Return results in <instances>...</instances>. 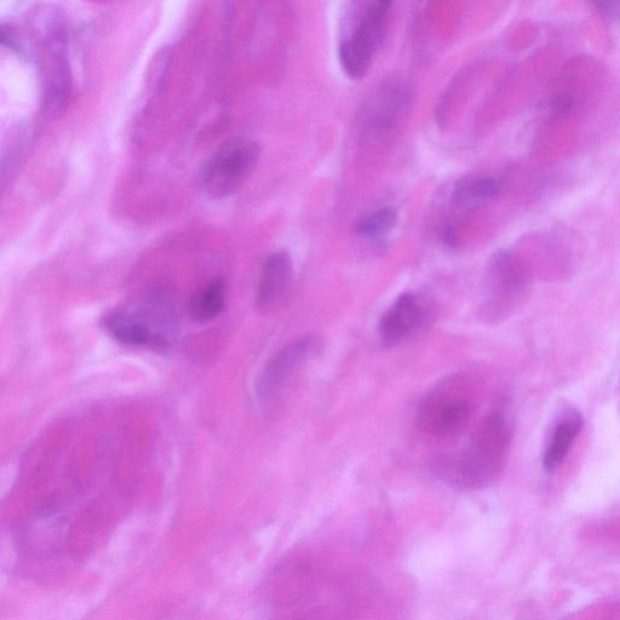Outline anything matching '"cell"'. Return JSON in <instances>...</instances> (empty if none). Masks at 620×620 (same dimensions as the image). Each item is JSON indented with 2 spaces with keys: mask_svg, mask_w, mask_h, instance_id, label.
I'll use <instances>...</instances> for the list:
<instances>
[{
  "mask_svg": "<svg viewBox=\"0 0 620 620\" xmlns=\"http://www.w3.org/2000/svg\"><path fill=\"white\" fill-rule=\"evenodd\" d=\"M509 446V430L501 411L482 419L459 461V476L465 485L489 484L503 468Z\"/></svg>",
  "mask_w": 620,
  "mask_h": 620,
  "instance_id": "obj_1",
  "label": "cell"
},
{
  "mask_svg": "<svg viewBox=\"0 0 620 620\" xmlns=\"http://www.w3.org/2000/svg\"><path fill=\"white\" fill-rule=\"evenodd\" d=\"M261 147L248 137L223 142L200 172V186L210 198L223 199L239 191L260 160Z\"/></svg>",
  "mask_w": 620,
  "mask_h": 620,
  "instance_id": "obj_2",
  "label": "cell"
},
{
  "mask_svg": "<svg viewBox=\"0 0 620 620\" xmlns=\"http://www.w3.org/2000/svg\"><path fill=\"white\" fill-rule=\"evenodd\" d=\"M392 4L393 0H373L352 34L343 39L338 60L348 77L360 79L370 70L386 34Z\"/></svg>",
  "mask_w": 620,
  "mask_h": 620,
  "instance_id": "obj_3",
  "label": "cell"
},
{
  "mask_svg": "<svg viewBox=\"0 0 620 620\" xmlns=\"http://www.w3.org/2000/svg\"><path fill=\"white\" fill-rule=\"evenodd\" d=\"M43 42L51 67L45 85L44 111L48 117H60L70 105L72 72L68 59V31L60 11H50L43 26Z\"/></svg>",
  "mask_w": 620,
  "mask_h": 620,
  "instance_id": "obj_4",
  "label": "cell"
},
{
  "mask_svg": "<svg viewBox=\"0 0 620 620\" xmlns=\"http://www.w3.org/2000/svg\"><path fill=\"white\" fill-rule=\"evenodd\" d=\"M294 262L286 251H274L262 266L256 290V308L264 315L279 312L290 296Z\"/></svg>",
  "mask_w": 620,
  "mask_h": 620,
  "instance_id": "obj_5",
  "label": "cell"
},
{
  "mask_svg": "<svg viewBox=\"0 0 620 620\" xmlns=\"http://www.w3.org/2000/svg\"><path fill=\"white\" fill-rule=\"evenodd\" d=\"M313 347V338L307 337L291 343L275 353L267 361L260 377H258L256 384L258 396L263 400H268L283 390L298 367L308 359Z\"/></svg>",
  "mask_w": 620,
  "mask_h": 620,
  "instance_id": "obj_6",
  "label": "cell"
},
{
  "mask_svg": "<svg viewBox=\"0 0 620 620\" xmlns=\"http://www.w3.org/2000/svg\"><path fill=\"white\" fill-rule=\"evenodd\" d=\"M106 330L126 346L162 349L169 346L168 338L157 330L152 320L130 310L117 309L107 315Z\"/></svg>",
  "mask_w": 620,
  "mask_h": 620,
  "instance_id": "obj_7",
  "label": "cell"
},
{
  "mask_svg": "<svg viewBox=\"0 0 620 620\" xmlns=\"http://www.w3.org/2000/svg\"><path fill=\"white\" fill-rule=\"evenodd\" d=\"M472 416V406L467 399L441 396L423 407L419 422L426 432L435 436L455 435L465 427Z\"/></svg>",
  "mask_w": 620,
  "mask_h": 620,
  "instance_id": "obj_8",
  "label": "cell"
},
{
  "mask_svg": "<svg viewBox=\"0 0 620 620\" xmlns=\"http://www.w3.org/2000/svg\"><path fill=\"white\" fill-rule=\"evenodd\" d=\"M424 319L426 310L419 304L417 297L412 292H405L381 319L383 346L387 348L398 346L423 325Z\"/></svg>",
  "mask_w": 620,
  "mask_h": 620,
  "instance_id": "obj_9",
  "label": "cell"
},
{
  "mask_svg": "<svg viewBox=\"0 0 620 620\" xmlns=\"http://www.w3.org/2000/svg\"><path fill=\"white\" fill-rule=\"evenodd\" d=\"M582 428L583 418L578 412L570 411L562 417L544 455L543 464L547 472H555L565 462L568 452H570L573 442L581 433Z\"/></svg>",
  "mask_w": 620,
  "mask_h": 620,
  "instance_id": "obj_10",
  "label": "cell"
},
{
  "mask_svg": "<svg viewBox=\"0 0 620 620\" xmlns=\"http://www.w3.org/2000/svg\"><path fill=\"white\" fill-rule=\"evenodd\" d=\"M227 302V286L220 278L210 281L195 292L189 302V317L194 323L206 324L214 321L223 313Z\"/></svg>",
  "mask_w": 620,
  "mask_h": 620,
  "instance_id": "obj_11",
  "label": "cell"
},
{
  "mask_svg": "<svg viewBox=\"0 0 620 620\" xmlns=\"http://www.w3.org/2000/svg\"><path fill=\"white\" fill-rule=\"evenodd\" d=\"M489 277L491 286L505 296H515L525 285V269L521 266L518 258L510 255L507 251H499L493 255Z\"/></svg>",
  "mask_w": 620,
  "mask_h": 620,
  "instance_id": "obj_12",
  "label": "cell"
},
{
  "mask_svg": "<svg viewBox=\"0 0 620 620\" xmlns=\"http://www.w3.org/2000/svg\"><path fill=\"white\" fill-rule=\"evenodd\" d=\"M409 95L403 90L394 89L388 91L382 96L380 102L377 103L375 112L371 120V128L382 134L394 128L396 122L404 116L406 108L409 107Z\"/></svg>",
  "mask_w": 620,
  "mask_h": 620,
  "instance_id": "obj_13",
  "label": "cell"
},
{
  "mask_svg": "<svg viewBox=\"0 0 620 620\" xmlns=\"http://www.w3.org/2000/svg\"><path fill=\"white\" fill-rule=\"evenodd\" d=\"M501 192V182L493 179V177L464 180L459 182L455 191H453L452 200L458 206L478 204L497 198Z\"/></svg>",
  "mask_w": 620,
  "mask_h": 620,
  "instance_id": "obj_14",
  "label": "cell"
},
{
  "mask_svg": "<svg viewBox=\"0 0 620 620\" xmlns=\"http://www.w3.org/2000/svg\"><path fill=\"white\" fill-rule=\"evenodd\" d=\"M398 222V212L392 206H386L361 218L355 225V232L364 238H380L393 231Z\"/></svg>",
  "mask_w": 620,
  "mask_h": 620,
  "instance_id": "obj_15",
  "label": "cell"
},
{
  "mask_svg": "<svg viewBox=\"0 0 620 620\" xmlns=\"http://www.w3.org/2000/svg\"><path fill=\"white\" fill-rule=\"evenodd\" d=\"M595 7L607 20L618 22L620 0H593Z\"/></svg>",
  "mask_w": 620,
  "mask_h": 620,
  "instance_id": "obj_16",
  "label": "cell"
},
{
  "mask_svg": "<svg viewBox=\"0 0 620 620\" xmlns=\"http://www.w3.org/2000/svg\"><path fill=\"white\" fill-rule=\"evenodd\" d=\"M440 238L447 248L455 250L459 246L457 229L451 223H445L440 229Z\"/></svg>",
  "mask_w": 620,
  "mask_h": 620,
  "instance_id": "obj_17",
  "label": "cell"
},
{
  "mask_svg": "<svg viewBox=\"0 0 620 620\" xmlns=\"http://www.w3.org/2000/svg\"><path fill=\"white\" fill-rule=\"evenodd\" d=\"M16 43V36L10 27L0 25V47L14 48Z\"/></svg>",
  "mask_w": 620,
  "mask_h": 620,
  "instance_id": "obj_18",
  "label": "cell"
}]
</instances>
